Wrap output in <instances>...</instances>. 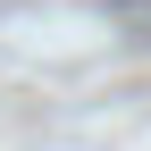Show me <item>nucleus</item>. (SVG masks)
<instances>
[{
  "mask_svg": "<svg viewBox=\"0 0 151 151\" xmlns=\"http://www.w3.org/2000/svg\"><path fill=\"white\" fill-rule=\"evenodd\" d=\"M109 17H118L134 42H151V0H109Z\"/></svg>",
  "mask_w": 151,
  "mask_h": 151,
  "instance_id": "obj_1",
  "label": "nucleus"
}]
</instances>
